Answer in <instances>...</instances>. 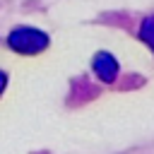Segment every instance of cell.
<instances>
[{"mask_svg": "<svg viewBox=\"0 0 154 154\" xmlns=\"http://www.w3.org/2000/svg\"><path fill=\"white\" fill-rule=\"evenodd\" d=\"M5 87H7V75H5L2 70H0V94L5 91Z\"/></svg>", "mask_w": 154, "mask_h": 154, "instance_id": "277c9868", "label": "cell"}, {"mask_svg": "<svg viewBox=\"0 0 154 154\" xmlns=\"http://www.w3.org/2000/svg\"><path fill=\"white\" fill-rule=\"evenodd\" d=\"M140 38L152 48V53H154V17H147V19H142V26H140Z\"/></svg>", "mask_w": 154, "mask_h": 154, "instance_id": "3957f363", "label": "cell"}, {"mask_svg": "<svg viewBox=\"0 0 154 154\" xmlns=\"http://www.w3.org/2000/svg\"><path fill=\"white\" fill-rule=\"evenodd\" d=\"M91 70H94V75H96L101 82H113V79L118 77V60H116L113 53L99 51V53L94 55V60H91Z\"/></svg>", "mask_w": 154, "mask_h": 154, "instance_id": "7a4b0ae2", "label": "cell"}, {"mask_svg": "<svg viewBox=\"0 0 154 154\" xmlns=\"http://www.w3.org/2000/svg\"><path fill=\"white\" fill-rule=\"evenodd\" d=\"M7 46L19 55H38L48 48V34L36 26H17L10 31Z\"/></svg>", "mask_w": 154, "mask_h": 154, "instance_id": "6da1fadb", "label": "cell"}]
</instances>
